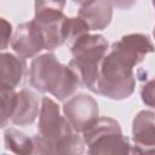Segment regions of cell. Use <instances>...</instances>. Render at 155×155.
Instances as JSON below:
<instances>
[{"label": "cell", "mask_w": 155, "mask_h": 155, "mask_svg": "<svg viewBox=\"0 0 155 155\" xmlns=\"http://www.w3.org/2000/svg\"><path fill=\"white\" fill-rule=\"evenodd\" d=\"M153 35H154V39H155V27H154V30H153Z\"/></svg>", "instance_id": "obj_20"}, {"label": "cell", "mask_w": 155, "mask_h": 155, "mask_svg": "<svg viewBox=\"0 0 155 155\" xmlns=\"http://www.w3.org/2000/svg\"><path fill=\"white\" fill-rule=\"evenodd\" d=\"M4 143L5 148L15 154H34L35 144L33 137H29L16 128H8L5 131Z\"/></svg>", "instance_id": "obj_13"}, {"label": "cell", "mask_w": 155, "mask_h": 155, "mask_svg": "<svg viewBox=\"0 0 155 155\" xmlns=\"http://www.w3.org/2000/svg\"><path fill=\"white\" fill-rule=\"evenodd\" d=\"M154 51L151 40L144 34H127L115 41L102 61L97 93L114 101L128 98L136 88L133 67Z\"/></svg>", "instance_id": "obj_1"}, {"label": "cell", "mask_w": 155, "mask_h": 155, "mask_svg": "<svg viewBox=\"0 0 155 155\" xmlns=\"http://www.w3.org/2000/svg\"><path fill=\"white\" fill-rule=\"evenodd\" d=\"M39 134L34 136V154H82L84 138L73 128L65 115L61 114L58 104L50 97H44L40 104Z\"/></svg>", "instance_id": "obj_2"}, {"label": "cell", "mask_w": 155, "mask_h": 155, "mask_svg": "<svg viewBox=\"0 0 155 155\" xmlns=\"http://www.w3.org/2000/svg\"><path fill=\"white\" fill-rule=\"evenodd\" d=\"M140 97L144 104L155 108V79L145 82L140 90Z\"/></svg>", "instance_id": "obj_15"}, {"label": "cell", "mask_w": 155, "mask_h": 155, "mask_svg": "<svg viewBox=\"0 0 155 155\" xmlns=\"http://www.w3.org/2000/svg\"><path fill=\"white\" fill-rule=\"evenodd\" d=\"M40 114L39 97L30 90H21L17 92L16 105L11 117V124L17 126H27L34 124Z\"/></svg>", "instance_id": "obj_11"}, {"label": "cell", "mask_w": 155, "mask_h": 155, "mask_svg": "<svg viewBox=\"0 0 155 155\" xmlns=\"http://www.w3.org/2000/svg\"><path fill=\"white\" fill-rule=\"evenodd\" d=\"M1 87L5 88H16L22 81L25 70L27 63L25 58L16 56L13 53L2 52L1 53Z\"/></svg>", "instance_id": "obj_12"}, {"label": "cell", "mask_w": 155, "mask_h": 155, "mask_svg": "<svg viewBox=\"0 0 155 155\" xmlns=\"http://www.w3.org/2000/svg\"><path fill=\"white\" fill-rule=\"evenodd\" d=\"M33 21L39 25L42 33L45 50L52 51L67 42L69 36L70 18L63 15V11L39 10L35 11Z\"/></svg>", "instance_id": "obj_6"}, {"label": "cell", "mask_w": 155, "mask_h": 155, "mask_svg": "<svg viewBox=\"0 0 155 155\" xmlns=\"http://www.w3.org/2000/svg\"><path fill=\"white\" fill-rule=\"evenodd\" d=\"M111 5L119 10H130L132 8L138 0H109Z\"/></svg>", "instance_id": "obj_18"}, {"label": "cell", "mask_w": 155, "mask_h": 155, "mask_svg": "<svg viewBox=\"0 0 155 155\" xmlns=\"http://www.w3.org/2000/svg\"><path fill=\"white\" fill-rule=\"evenodd\" d=\"M29 81L36 91L48 92L58 101L64 102L74 94L81 80L70 65L62 64L53 53L47 52L31 61Z\"/></svg>", "instance_id": "obj_3"}, {"label": "cell", "mask_w": 155, "mask_h": 155, "mask_svg": "<svg viewBox=\"0 0 155 155\" xmlns=\"http://www.w3.org/2000/svg\"><path fill=\"white\" fill-rule=\"evenodd\" d=\"M63 113L73 128L82 133L99 117V107L92 96L80 92L64 103Z\"/></svg>", "instance_id": "obj_7"}, {"label": "cell", "mask_w": 155, "mask_h": 155, "mask_svg": "<svg viewBox=\"0 0 155 155\" xmlns=\"http://www.w3.org/2000/svg\"><path fill=\"white\" fill-rule=\"evenodd\" d=\"M153 5H154V7H155V0H153Z\"/></svg>", "instance_id": "obj_21"}, {"label": "cell", "mask_w": 155, "mask_h": 155, "mask_svg": "<svg viewBox=\"0 0 155 155\" xmlns=\"http://www.w3.org/2000/svg\"><path fill=\"white\" fill-rule=\"evenodd\" d=\"M0 96H1V128H5L7 124L11 122V117L16 105L17 92L13 88L1 87Z\"/></svg>", "instance_id": "obj_14"}, {"label": "cell", "mask_w": 155, "mask_h": 155, "mask_svg": "<svg viewBox=\"0 0 155 155\" xmlns=\"http://www.w3.org/2000/svg\"><path fill=\"white\" fill-rule=\"evenodd\" d=\"M11 47L23 58L36 57L45 50V41L39 25L33 19L19 24L12 36Z\"/></svg>", "instance_id": "obj_8"}, {"label": "cell", "mask_w": 155, "mask_h": 155, "mask_svg": "<svg viewBox=\"0 0 155 155\" xmlns=\"http://www.w3.org/2000/svg\"><path fill=\"white\" fill-rule=\"evenodd\" d=\"M113 7L109 0H94L80 6L79 17L87 24L90 30H103L111 22Z\"/></svg>", "instance_id": "obj_10"}, {"label": "cell", "mask_w": 155, "mask_h": 155, "mask_svg": "<svg viewBox=\"0 0 155 155\" xmlns=\"http://www.w3.org/2000/svg\"><path fill=\"white\" fill-rule=\"evenodd\" d=\"M108 50V41L101 34L87 33L70 45L73 58L69 65L78 73L81 82L94 93L98 91L101 65Z\"/></svg>", "instance_id": "obj_4"}, {"label": "cell", "mask_w": 155, "mask_h": 155, "mask_svg": "<svg viewBox=\"0 0 155 155\" xmlns=\"http://www.w3.org/2000/svg\"><path fill=\"white\" fill-rule=\"evenodd\" d=\"M65 0H35V11L39 10H56L63 11Z\"/></svg>", "instance_id": "obj_16"}, {"label": "cell", "mask_w": 155, "mask_h": 155, "mask_svg": "<svg viewBox=\"0 0 155 155\" xmlns=\"http://www.w3.org/2000/svg\"><path fill=\"white\" fill-rule=\"evenodd\" d=\"M88 154H121L132 153L130 139L122 134L120 124L108 116L98 117L90 127L82 132Z\"/></svg>", "instance_id": "obj_5"}, {"label": "cell", "mask_w": 155, "mask_h": 155, "mask_svg": "<svg viewBox=\"0 0 155 155\" xmlns=\"http://www.w3.org/2000/svg\"><path fill=\"white\" fill-rule=\"evenodd\" d=\"M1 34H2L1 50L4 51L12 40V36H11L12 35V27L5 18H1Z\"/></svg>", "instance_id": "obj_17"}, {"label": "cell", "mask_w": 155, "mask_h": 155, "mask_svg": "<svg viewBox=\"0 0 155 155\" xmlns=\"http://www.w3.org/2000/svg\"><path fill=\"white\" fill-rule=\"evenodd\" d=\"M92 1H94V0H73V2H74V4L80 5V6L86 5V4H90V2H92Z\"/></svg>", "instance_id": "obj_19"}, {"label": "cell", "mask_w": 155, "mask_h": 155, "mask_svg": "<svg viewBox=\"0 0 155 155\" xmlns=\"http://www.w3.org/2000/svg\"><path fill=\"white\" fill-rule=\"evenodd\" d=\"M132 153L155 154V111L140 110L132 121Z\"/></svg>", "instance_id": "obj_9"}]
</instances>
